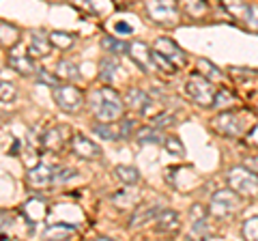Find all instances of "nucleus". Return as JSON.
Segmentation results:
<instances>
[{"label":"nucleus","instance_id":"f257e3e1","mask_svg":"<svg viewBox=\"0 0 258 241\" xmlns=\"http://www.w3.org/2000/svg\"><path fill=\"white\" fill-rule=\"evenodd\" d=\"M91 110L97 116V120L101 123H116L123 118V110H125V101L120 99V95L110 86H101L97 91L91 93Z\"/></svg>","mask_w":258,"mask_h":241},{"label":"nucleus","instance_id":"f03ea898","mask_svg":"<svg viewBox=\"0 0 258 241\" xmlns=\"http://www.w3.org/2000/svg\"><path fill=\"white\" fill-rule=\"evenodd\" d=\"M185 93H187L189 99L194 103H198L200 108H211L215 95H217V88L213 84V80L205 78L203 74H194L187 78V82H185Z\"/></svg>","mask_w":258,"mask_h":241},{"label":"nucleus","instance_id":"7ed1b4c3","mask_svg":"<svg viewBox=\"0 0 258 241\" xmlns=\"http://www.w3.org/2000/svg\"><path fill=\"white\" fill-rule=\"evenodd\" d=\"M226 181H228V188H232L241 196L245 198L258 196V172H254L252 168L245 166L230 168L228 174H226Z\"/></svg>","mask_w":258,"mask_h":241},{"label":"nucleus","instance_id":"20e7f679","mask_svg":"<svg viewBox=\"0 0 258 241\" xmlns=\"http://www.w3.org/2000/svg\"><path fill=\"white\" fill-rule=\"evenodd\" d=\"M241 209V194H237L235 190H220L211 196V203H209V215L217 220L230 218Z\"/></svg>","mask_w":258,"mask_h":241},{"label":"nucleus","instance_id":"39448f33","mask_svg":"<svg viewBox=\"0 0 258 241\" xmlns=\"http://www.w3.org/2000/svg\"><path fill=\"white\" fill-rule=\"evenodd\" d=\"M149 18L164 26H172L179 20V3L176 0H144Z\"/></svg>","mask_w":258,"mask_h":241},{"label":"nucleus","instance_id":"423d86ee","mask_svg":"<svg viewBox=\"0 0 258 241\" xmlns=\"http://www.w3.org/2000/svg\"><path fill=\"white\" fill-rule=\"evenodd\" d=\"M52 93H54L56 106H58L62 112L74 114V112H80L84 108V93H82V88H78L74 84H60V86L52 88Z\"/></svg>","mask_w":258,"mask_h":241},{"label":"nucleus","instance_id":"0eeeda50","mask_svg":"<svg viewBox=\"0 0 258 241\" xmlns=\"http://www.w3.org/2000/svg\"><path fill=\"white\" fill-rule=\"evenodd\" d=\"M213 130L224 138H239L243 134V112L222 110L211 123Z\"/></svg>","mask_w":258,"mask_h":241},{"label":"nucleus","instance_id":"6e6552de","mask_svg":"<svg viewBox=\"0 0 258 241\" xmlns=\"http://www.w3.org/2000/svg\"><path fill=\"white\" fill-rule=\"evenodd\" d=\"M69 140V127L67 125H54L41 136V147L47 153H60L67 147Z\"/></svg>","mask_w":258,"mask_h":241},{"label":"nucleus","instance_id":"1a4fd4ad","mask_svg":"<svg viewBox=\"0 0 258 241\" xmlns=\"http://www.w3.org/2000/svg\"><path fill=\"white\" fill-rule=\"evenodd\" d=\"M71 153L80 159H99L101 157V147L88 136L74 134L71 136Z\"/></svg>","mask_w":258,"mask_h":241},{"label":"nucleus","instance_id":"9d476101","mask_svg":"<svg viewBox=\"0 0 258 241\" xmlns=\"http://www.w3.org/2000/svg\"><path fill=\"white\" fill-rule=\"evenodd\" d=\"M9 67L13 71H18L20 76H32L37 74L35 65H32V56L28 54V50H24L22 45L15 43L13 47H9Z\"/></svg>","mask_w":258,"mask_h":241},{"label":"nucleus","instance_id":"9b49d317","mask_svg":"<svg viewBox=\"0 0 258 241\" xmlns=\"http://www.w3.org/2000/svg\"><path fill=\"white\" fill-rule=\"evenodd\" d=\"M26 186L30 190H45L54 186V168L47 164H35L26 172Z\"/></svg>","mask_w":258,"mask_h":241},{"label":"nucleus","instance_id":"f8f14e48","mask_svg":"<svg viewBox=\"0 0 258 241\" xmlns=\"http://www.w3.org/2000/svg\"><path fill=\"white\" fill-rule=\"evenodd\" d=\"M20 211L24 215V220L28 222V226L35 228L39 222H43L47 218V203L43 198H30L20 207Z\"/></svg>","mask_w":258,"mask_h":241},{"label":"nucleus","instance_id":"ddd939ff","mask_svg":"<svg viewBox=\"0 0 258 241\" xmlns=\"http://www.w3.org/2000/svg\"><path fill=\"white\" fill-rule=\"evenodd\" d=\"M127 54H129V58H132L134 65L140 67V71H151V67H155L153 65V50L147 43L132 41L127 47Z\"/></svg>","mask_w":258,"mask_h":241},{"label":"nucleus","instance_id":"4468645a","mask_svg":"<svg viewBox=\"0 0 258 241\" xmlns=\"http://www.w3.org/2000/svg\"><path fill=\"white\" fill-rule=\"evenodd\" d=\"M153 50H157V52L164 54L166 58H170L176 67L185 65V61H187V56H185V52L176 45V41H172V39H168V37H159L155 41V47H153Z\"/></svg>","mask_w":258,"mask_h":241},{"label":"nucleus","instance_id":"2eb2a0df","mask_svg":"<svg viewBox=\"0 0 258 241\" xmlns=\"http://www.w3.org/2000/svg\"><path fill=\"white\" fill-rule=\"evenodd\" d=\"M181 228V218L176 211H170V209H161L159 215L155 218V230L161 232V235H172Z\"/></svg>","mask_w":258,"mask_h":241},{"label":"nucleus","instance_id":"dca6fc26","mask_svg":"<svg viewBox=\"0 0 258 241\" xmlns=\"http://www.w3.org/2000/svg\"><path fill=\"white\" fill-rule=\"evenodd\" d=\"M125 106L136 112H147L151 106V95L142 88H129L125 93Z\"/></svg>","mask_w":258,"mask_h":241},{"label":"nucleus","instance_id":"f3484780","mask_svg":"<svg viewBox=\"0 0 258 241\" xmlns=\"http://www.w3.org/2000/svg\"><path fill=\"white\" fill-rule=\"evenodd\" d=\"M52 50V41H50V35H43L41 30L32 33L30 37V45H28V54L32 58H45Z\"/></svg>","mask_w":258,"mask_h":241},{"label":"nucleus","instance_id":"a211bd4d","mask_svg":"<svg viewBox=\"0 0 258 241\" xmlns=\"http://www.w3.org/2000/svg\"><path fill=\"white\" fill-rule=\"evenodd\" d=\"M161 205H140L138 209L134 211V215H132V222H129V228H138V226H142L144 222H155V218L159 215V211H161Z\"/></svg>","mask_w":258,"mask_h":241},{"label":"nucleus","instance_id":"6ab92c4d","mask_svg":"<svg viewBox=\"0 0 258 241\" xmlns=\"http://www.w3.org/2000/svg\"><path fill=\"white\" fill-rule=\"evenodd\" d=\"M78 235V228L71 224H52L43 230V239H71Z\"/></svg>","mask_w":258,"mask_h":241},{"label":"nucleus","instance_id":"aec40b11","mask_svg":"<svg viewBox=\"0 0 258 241\" xmlns=\"http://www.w3.org/2000/svg\"><path fill=\"white\" fill-rule=\"evenodd\" d=\"M140 194L134 190V186H129L127 190L118 192V194L112 196V205L118 207V209H129V207H136V203H138Z\"/></svg>","mask_w":258,"mask_h":241},{"label":"nucleus","instance_id":"412c9836","mask_svg":"<svg viewBox=\"0 0 258 241\" xmlns=\"http://www.w3.org/2000/svg\"><path fill=\"white\" fill-rule=\"evenodd\" d=\"M136 138H138L140 144H155V142L164 144L166 136H164V132H159V127L151 125V127H142V130L136 132Z\"/></svg>","mask_w":258,"mask_h":241},{"label":"nucleus","instance_id":"4be33fe9","mask_svg":"<svg viewBox=\"0 0 258 241\" xmlns=\"http://www.w3.org/2000/svg\"><path fill=\"white\" fill-rule=\"evenodd\" d=\"M116 69H118V63L114 61V56H106V58H101V63H99V78H101V82L110 84L112 80H114Z\"/></svg>","mask_w":258,"mask_h":241},{"label":"nucleus","instance_id":"5701e85b","mask_svg":"<svg viewBox=\"0 0 258 241\" xmlns=\"http://www.w3.org/2000/svg\"><path fill=\"white\" fill-rule=\"evenodd\" d=\"M56 76L60 80H67V82H76L80 78V71L71 61H58V65H56Z\"/></svg>","mask_w":258,"mask_h":241},{"label":"nucleus","instance_id":"b1692460","mask_svg":"<svg viewBox=\"0 0 258 241\" xmlns=\"http://www.w3.org/2000/svg\"><path fill=\"white\" fill-rule=\"evenodd\" d=\"M114 174L125 186H136V183L140 181V172H138V168H134V166H116Z\"/></svg>","mask_w":258,"mask_h":241},{"label":"nucleus","instance_id":"393cba45","mask_svg":"<svg viewBox=\"0 0 258 241\" xmlns=\"http://www.w3.org/2000/svg\"><path fill=\"white\" fill-rule=\"evenodd\" d=\"M232 103H235V95H232L228 88H217V95H215L211 108H215V110L222 112V110H230Z\"/></svg>","mask_w":258,"mask_h":241},{"label":"nucleus","instance_id":"a878e982","mask_svg":"<svg viewBox=\"0 0 258 241\" xmlns=\"http://www.w3.org/2000/svg\"><path fill=\"white\" fill-rule=\"evenodd\" d=\"M153 65H155L161 71V74H168V76H172L174 71L179 69L170 58H166V56L161 54V52H157V50H153Z\"/></svg>","mask_w":258,"mask_h":241},{"label":"nucleus","instance_id":"bb28decb","mask_svg":"<svg viewBox=\"0 0 258 241\" xmlns=\"http://www.w3.org/2000/svg\"><path fill=\"white\" fill-rule=\"evenodd\" d=\"M196 67H198V74H203L205 78L213 80V82H215V80H222V76H224L222 71L217 69L211 61H207V58H198V65Z\"/></svg>","mask_w":258,"mask_h":241},{"label":"nucleus","instance_id":"cd10ccee","mask_svg":"<svg viewBox=\"0 0 258 241\" xmlns=\"http://www.w3.org/2000/svg\"><path fill=\"white\" fill-rule=\"evenodd\" d=\"M50 41H52L54 47H58V50H69V47L76 43V37L71 33H62V30H58V33H50Z\"/></svg>","mask_w":258,"mask_h":241},{"label":"nucleus","instance_id":"c85d7f7f","mask_svg":"<svg viewBox=\"0 0 258 241\" xmlns=\"http://www.w3.org/2000/svg\"><path fill=\"white\" fill-rule=\"evenodd\" d=\"M93 132L99 136V138H103V140H116V138H120V132H116L114 127H112V123H95L93 125Z\"/></svg>","mask_w":258,"mask_h":241},{"label":"nucleus","instance_id":"c756f323","mask_svg":"<svg viewBox=\"0 0 258 241\" xmlns=\"http://www.w3.org/2000/svg\"><path fill=\"white\" fill-rule=\"evenodd\" d=\"M101 47L106 52H110V54H123V52H127L129 43L118 41V39H114V37H103L101 39Z\"/></svg>","mask_w":258,"mask_h":241},{"label":"nucleus","instance_id":"7c9ffc66","mask_svg":"<svg viewBox=\"0 0 258 241\" xmlns=\"http://www.w3.org/2000/svg\"><path fill=\"white\" fill-rule=\"evenodd\" d=\"M241 232H243V239L247 241H258V215H252L243 222L241 226Z\"/></svg>","mask_w":258,"mask_h":241},{"label":"nucleus","instance_id":"2f4dec72","mask_svg":"<svg viewBox=\"0 0 258 241\" xmlns=\"http://www.w3.org/2000/svg\"><path fill=\"white\" fill-rule=\"evenodd\" d=\"M18 37H20L18 30L13 26H9L7 22H3V47H13L18 43Z\"/></svg>","mask_w":258,"mask_h":241},{"label":"nucleus","instance_id":"473e14b6","mask_svg":"<svg viewBox=\"0 0 258 241\" xmlns=\"http://www.w3.org/2000/svg\"><path fill=\"white\" fill-rule=\"evenodd\" d=\"M164 147H166L168 153H172V155H185V147H183V142L176 138V136H166Z\"/></svg>","mask_w":258,"mask_h":241},{"label":"nucleus","instance_id":"72a5a7b5","mask_svg":"<svg viewBox=\"0 0 258 241\" xmlns=\"http://www.w3.org/2000/svg\"><path fill=\"white\" fill-rule=\"evenodd\" d=\"M37 80H39V82H43V84H47V86H52V88L60 86V78L56 74L45 71V69H37Z\"/></svg>","mask_w":258,"mask_h":241},{"label":"nucleus","instance_id":"f704fd0d","mask_svg":"<svg viewBox=\"0 0 258 241\" xmlns=\"http://www.w3.org/2000/svg\"><path fill=\"white\" fill-rule=\"evenodd\" d=\"M0 97H3V103H11L15 99L13 82H9V80H3V82H0Z\"/></svg>","mask_w":258,"mask_h":241},{"label":"nucleus","instance_id":"c9c22d12","mask_svg":"<svg viewBox=\"0 0 258 241\" xmlns=\"http://www.w3.org/2000/svg\"><path fill=\"white\" fill-rule=\"evenodd\" d=\"M78 172L74 168H54V183H67L69 179H74Z\"/></svg>","mask_w":258,"mask_h":241},{"label":"nucleus","instance_id":"e433bc0d","mask_svg":"<svg viewBox=\"0 0 258 241\" xmlns=\"http://www.w3.org/2000/svg\"><path fill=\"white\" fill-rule=\"evenodd\" d=\"M176 123V118L170 114V112H164V114H157V116H153V120H151V125H155V127H172Z\"/></svg>","mask_w":258,"mask_h":241},{"label":"nucleus","instance_id":"4c0bfd02","mask_svg":"<svg viewBox=\"0 0 258 241\" xmlns=\"http://www.w3.org/2000/svg\"><path fill=\"white\" fill-rule=\"evenodd\" d=\"M134 130H136V120L134 118H120V127H118L120 138H129V136L134 134Z\"/></svg>","mask_w":258,"mask_h":241},{"label":"nucleus","instance_id":"58836bf2","mask_svg":"<svg viewBox=\"0 0 258 241\" xmlns=\"http://www.w3.org/2000/svg\"><path fill=\"white\" fill-rule=\"evenodd\" d=\"M189 213H191V220H203V218L209 215V209H205L203 205H194L189 209Z\"/></svg>","mask_w":258,"mask_h":241},{"label":"nucleus","instance_id":"ea45409f","mask_svg":"<svg viewBox=\"0 0 258 241\" xmlns=\"http://www.w3.org/2000/svg\"><path fill=\"white\" fill-rule=\"evenodd\" d=\"M114 33H118L120 37H127V35L134 33V28L129 26L127 22H116V24H114Z\"/></svg>","mask_w":258,"mask_h":241},{"label":"nucleus","instance_id":"a19ab883","mask_svg":"<svg viewBox=\"0 0 258 241\" xmlns=\"http://www.w3.org/2000/svg\"><path fill=\"white\" fill-rule=\"evenodd\" d=\"M245 142L252 144V147H258V125H254L252 130H249V134L245 136Z\"/></svg>","mask_w":258,"mask_h":241},{"label":"nucleus","instance_id":"79ce46f5","mask_svg":"<svg viewBox=\"0 0 258 241\" xmlns=\"http://www.w3.org/2000/svg\"><path fill=\"white\" fill-rule=\"evenodd\" d=\"M247 166L252 168L254 172H258V155H256V157H249V159H247Z\"/></svg>","mask_w":258,"mask_h":241},{"label":"nucleus","instance_id":"37998d69","mask_svg":"<svg viewBox=\"0 0 258 241\" xmlns=\"http://www.w3.org/2000/svg\"><path fill=\"white\" fill-rule=\"evenodd\" d=\"M18 151H20V142L15 140V142H13V147H11V153H9V155H18Z\"/></svg>","mask_w":258,"mask_h":241}]
</instances>
